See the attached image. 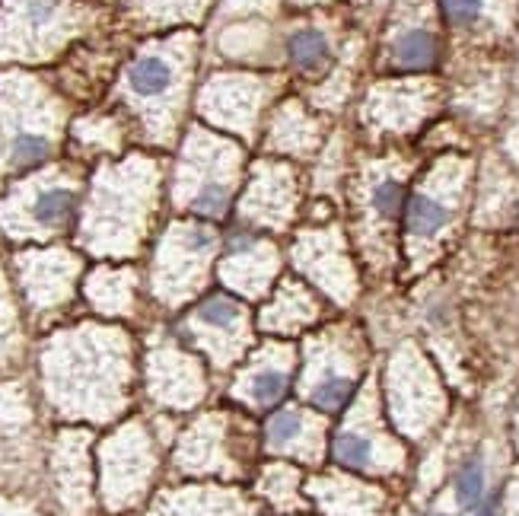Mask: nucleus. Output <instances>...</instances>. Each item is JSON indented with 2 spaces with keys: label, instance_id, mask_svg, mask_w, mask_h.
<instances>
[{
  "label": "nucleus",
  "instance_id": "obj_1",
  "mask_svg": "<svg viewBox=\"0 0 519 516\" xmlns=\"http://www.w3.org/2000/svg\"><path fill=\"white\" fill-rule=\"evenodd\" d=\"M157 208V166L134 157L125 166H109L93 179L90 214L83 220L86 249L102 255L134 252Z\"/></svg>",
  "mask_w": 519,
  "mask_h": 516
},
{
  "label": "nucleus",
  "instance_id": "obj_2",
  "mask_svg": "<svg viewBox=\"0 0 519 516\" xmlns=\"http://www.w3.org/2000/svg\"><path fill=\"white\" fill-rule=\"evenodd\" d=\"M236 179L239 150L230 141L195 131L176 172V204L192 217L220 220L233 204Z\"/></svg>",
  "mask_w": 519,
  "mask_h": 516
},
{
  "label": "nucleus",
  "instance_id": "obj_3",
  "mask_svg": "<svg viewBox=\"0 0 519 516\" xmlns=\"http://www.w3.org/2000/svg\"><path fill=\"white\" fill-rule=\"evenodd\" d=\"M80 185L74 179L45 176L23 185L0 204V227L10 239L58 236L77 220Z\"/></svg>",
  "mask_w": 519,
  "mask_h": 516
},
{
  "label": "nucleus",
  "instance_id": "obj_4",
  "mask_svg": "<svg viewBox=\"0 0 519 516\" xmlns=\"http://www.w3.org/2000/svg\"><path fill=\"white\" fill-rule=\"evenodd\" d=\"M217 252V236L198 223H172L157 249V281L166 290H188Z\"/></svg>",
  "mask_w": 519,
  "mask_h": 516
},
{
  "label": "nucleus",
  "instance_id": "obj_5",
  "mask_svg": "<svg viewBox=\"0 0 519 516\" xmlns=\"http://www.w3.org/2000/svg\"><path fill=\"white\" fill-rule=\"evenodd\" d=\"M268 96V83L258 77L223 74L204 86L201 112L207 122H217L233 131H252L262 112V102Z\"/></svg>",
  "mask_w": 519,
  "mask_h": 516
},
{
  "label": "nucleus",
  "instance_id": "obj_6",
  "mask_svg": "<svg viewBox=\"0 0 519 516\" xmlns=\"http://www.w3.org/2000/svg\"><path fill=\"white\" fill-rule=\"evenodd\" d=\"M293 208H297V179H293L290 166H258L249 179L246 198H242V217H249V223H258V227L281 230L290 223Z\"/></svg>",
  "mask_w": 519,
  "mask_h": 516
},
{
  "label": "nucleus",
  "instance_id": "obj_7",
  "mask_svg": "<svg viewBox=\"0 0 519 516\" xmlns=\"http://www.w3.org/2000/svg\"><path fill=\"white\" fill-rule=\"evenodd\" d=\"M182 55L176 48H147L125 67V90L131 99L157 106L182 90Z\"/></svg>",
  "mask_w": 519,
  "mask_h": 516
},
{
  "label": "nucleus",
  "instance_id": "obj_8",
  "mask_svg": "<svg viewBox=\"0 0 519 516\" xmlns=\"http://www.w3.org/2000/svg\"><path fill=\"white\" fill-rule=\"evenodd\" d=\"M274 268H278V252L268 243H262V239H239V243L227 246L220 274L233 287L246 290V294H258L274 278Z\"/></svg>",
  "mask_w": 519,
  "mask_h": 516
},
{
  "label": "nucleus",
  "instance_id": "obj_9",
  "mask_svg": "<svg viewBox=\"0 0 519 516\" xmlns=\"http://www.w3.org/2000/svg\"><path fill=\"white\" fill-rule=\"evenodd\" d=\"M10 13H13V32L20 29V48L39 45L45 48L51 36H58V29L74 23V10L64 0H10Z\"/></svg>",
  "mask_w": 519,
  "mask_h": 516
},
{
  "label": "nucleus",
  "instance_id": "obj_10",
  "mask_svg": "<svg viewBox=\"0 0 519 516\" xmlns=\"http://www.w3.org/2000/svg\"><path fill=\"white\" fill-rule=\"evenodd\" d=\"M55 137L36 125H20L4 137V172H32L51 160Z\"/></svg>",
  "mask_w": 519,
  "mask_h": 516
},
{
  "label": "nucleus",
  "instance_id": "obj_11",
  "mask_svg": "<svg viewBox=\"0 0 519 516\" xmlns=\"http://www.w3.org/2000/svg\"><path fill=\"white\" fill-rule=\"evenodd\" d=\"M287 61L300 74H322L332 64V42H328L322 29L303 26L287 36Z\"/></svg>",
  "mask_w": 519,
  "mask_h": 516
},
{
  "label": "nucleus",
  "instance_id": "obj_12",
  "mask_svg": "<svg viewBox=\"0 0 519 516\" xmlns=\"http://www.w3.org/2000/svg\"><path fill=\"white\" fill-rule=\"evenodd\" d=\"M274 147L293 150V153H309L319 141V128L313 122V115H306L303 106H284L274 118Z\"/></svg>",
  "mask_w": 519,
  "mask_h": 516
},
{
  "label": "nucleus",
  "instance_id": "obj_13",
  "mask_svg": "<svg viewBox=\"0 0 519 516\" xmlns=\"http://www.w3.org/2000/svg\"><path fill=\"white\" fill-rule=\"evenodd\" d=\"M440 58V45L427 29H408L392 42V61L405 71H427Z\"/></svg>",
  "mask_w": 519,
  "mask_h": 516
},
{
  "label": "nucleus",
  "instance_id": "obj_14",
  "mask_svg": "<svg viewBox=\"0 0 519 516\" xmlns=\"http://www.w3.org/2000/svg\"><path fill=\"white\" fill-rule=\"evenodd\" d=\"M405 223H408V233H411L414 239H434V236H440V233L446 230L449 208H446V204H443L440 198L421 192V195L411 198Z\"/></svg>",
  "mask_w": 519,
  "mask_h": 516
},
{
  "label": "nucleus",
  "instance_id": "obj_15",
  "mask_svg": "<svg viewBox=\"0 0 519 516\" xmlns=\"http://www.w3.org/2000/svg\"><path fill=\"white\" fill-rule=\"evenodd\" d=\"M131 287H134V274L128 268H99L96 274H90V284H86L90 297L106 309H118L125 303Z\"/></svg>",
  "mask_w": 519,
  "mask_h": 516
},
{
  "label": "nucleus",
  "instance_id": "obj_16",
  "mask_svg": "<svg viewBox=\"0 0 519 516\" xmlns=\"http://www.w3.org/2000/svg\"><path fill=\"white\" fill-rule=\"evenodd\" d=\"M287 386H290L287 370H281V367H265V370H258V373L249 376L246 392H249V399H252L255 405H265V408H268V405H274V402L284 399Z\"/></svg>",
  "mask_w": 519,
  "mask_h": 516
},
{
  "label": "nucleus",
  "instance_id": "obj_17",
  "mask_svg": "<svg viewBox=\"0 0 519 516\" xmlns=\"http://www.w3.org/2000/svg\"><path fill=\"white\" fill-rule=\"evenodd\" d=\"M354 392V380L344 373H325L322 380L309 389V402H313L319 411H338L344 402L351 399Z\"/></svg>",
  "mask_w": 519,
  "mask_h": 516
},
{
  "label": "nucleus",
  "instance_id": "obj_18",
  "mask_svg": "<svg viewBox=\"0 0 519 516\" xmlns=\"http://www.w3.org/2000/svg\"><path fill=\"white\" fill-rule=\"evenodd\" d=\"M402 198H405V188H402L399 179H392V176H383V179H376L370 185V211L376 217H383V220L399 217Z\"/></svg>",
  "mask_w": 519,
  "mask_h": 516
},
{
  "label": "nucleus",
  "instance_id": "obj_19",
  "mask_svg": "<svg viewBox=\"0 0 519 516\" xmlns=\"http://www.w3.org/2000/svg\"><path fill=\"white\" fill-rule=\"evenodd\" d=\"M335 459L341 466H351V469H367L370 459H373V443L354 434V430H344V434L335 437Z\"/></svg>",
  "mask_w": 519,
  "mask_h": 516
},
{
  "label": "nucleus",
  "instance_id": "obj_20",
  "mask_svg": "<svg viewBox=\"0 0 519 516\" xmlns=\"http://www.w3.org/2000/svg\"><path fill=\"white\" fill-rule=\"evenodd\" d=\"M306 430V421L300 411H278L271 421H268V443L271 450H287V446H293Z\"/></svg>",
  "mask_w": 519,
  "mask_h": 516
},
{
  "label": "nucleus",
  "instance_id": "obj_21",
  "mask_svg": "<svg viewBox=\"0 0 519 516\" xmlns=\"http://www.w3.org/2000/svg\"><path fill=\"white\" fill-rule=\"evenodd\" d=\"M484 494V466L481 459H469L456 475V501L462 507H478Z\"/></svg>",
  "mask_w": 519,
  "mask_h": 516
},
{
  "label": "nucleus",
  "instance_id": "obj_22",
  "mask_svg": "<svg viewBox=\"0 0 519 516\" xmlns=\"http://www.w3.org/2000/svg\"><path fill=\"white\" fill-rule=\"evenodd\" d=\"M440 4H443V13H446L449 23L469 26V23H475L478 16H481L484 0H440Z\"/></svg>",
  "mask_w": 519,
  "mask_h": 516
},
{
  "label": "nucleus",
  "instance_id": "obj_23",
  "mask_svg": "<svg viewBox=\"0 0 519 516\" xmlns=\"http://www.w3.org/2000/svg\"><path fill=\"white\" fill-rule=\"evenodd\" d=\"M427 516H440V513H427Z\"/></svg>",
  "mask_w": 519,
  "mask_h": 516
}]
</instances>
